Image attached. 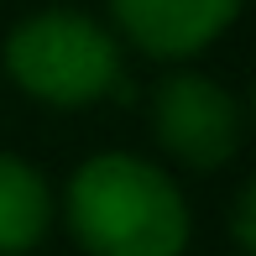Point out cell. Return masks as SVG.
<instances>
[{
	"mask_svg": "<svg viewBox=\"0 0 256 256\" xmlns=\"http://www.w3.org/2000/svg\"><path fill=\"white\" fill-rule=\"evenodd\" d=\"M68 225L89 256H183L188 204L146 157L100 152L68 183Z\"/></svg>",
	"mask_w": 256,
	"mask_h": 256,
	"instance_id": "1",
	"label": "cell"
},
{
	"mask_svg": "<svg viewBox=\"0 0 256 256\" xmlns=\"http://www.w3.org/2000/svg\"><path fill=\"white\" fill-rule=\"evenodd\" d=\"M6 68L21 94L78 110L120 84V42L78 10H37L6 37Z\"/></svg>",
	"mask_w": 256,
	"mask_h": 256,
	"instance_id": "2",
	"label": "cell"
},
{
	"mask_svg": "<svg viewBox=\"0 0 256 256\" xmlns=\"http://www.w3.org/2000/svg\"><path fill=\"white\" fill-rule=\"evenodd\" d=\"M152 126H157L162 152H172L194 172L225 168L240 152V136H246L236 94L204 74H168L162 78L152 94Z\"/></svg>",
	"mask_w": 256,
	"mask_h": 256,
	"instance_id": "3",
	"label": "cell"
},
{
	"mask_svg": "<svg viewBox=\"0 0 256 256\" xmlns=\"http://www.w3.org/2000/svg\"><path fill=\"white\" fill-rule=\"evenodd\" d=\"M110 10L142 52L194 58L240 16V0H110Z\"/></svg>",
	"mask_w": 256,
	"mask_h": 256,
	"instance_id": "4",
	"label": "cell"
},
{
	"mask_svg": "<svg viewBox=\"0 0 256 256\" xmlns=\"http://www.w3.org/2000/svg\"><path fill=\"white\" fill-rule=\"evenodd\" d=\"M52 225V188L32 162L0 152V256H26Z\"/></svg>",
	"mask_w": 256,
	"mask_h": 256,
	"instance_id": "5",
	"label": "cell"
},
{
	"mask_svg": "<svg viewBox=\"0 0 256 256\" xmlns=\"http://www.w3.org/2000/svg\"><path fill=\"white\" fill-rule=\"evenodd\" d=\"M236 240L240 251H256V183L236 194Z\"/></svg>",
	"mask_w": 256,
	"mask_h": 256,
	"instance_id": "6",
	"label": "cell"
}]
</instances>
